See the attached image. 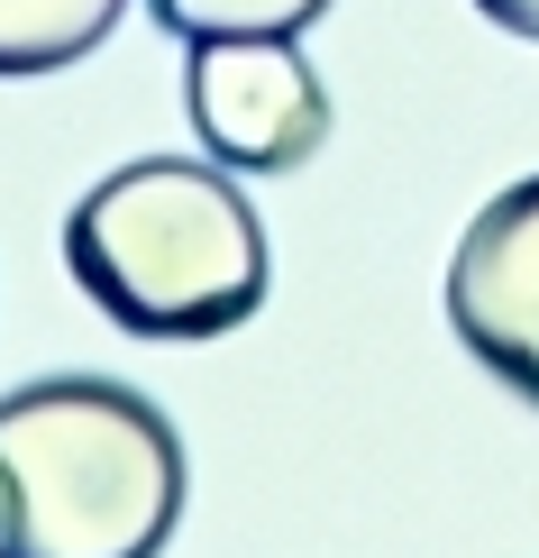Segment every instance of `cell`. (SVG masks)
<instances>
[{"label": "cell", "instance_id": "7", "mask_svg": "<svg viewBox=\"0 0 539 558\" xmlns=\"http://www.w3.org/2000/svg\"><path fill=\"white\" fill-rule=\"evenodd\" d=\"M485 19H494V28H512V37H530L539 46V0H476Z\"/></svg>", "mask_w": 539, "mask_h": 558}, {"label": "cell", "instance_id": "5", "mask_svg": "<svg viewBox=\"0 0 539 558\" xmlns=\"http://www.w3.org/2000/svg\"><path fill=\"white\" fill-rule=\"evenodd\" d=\"M128 19V0H0V74H64Z\"/></svg>", "mask_w": 539, "mask_h": 558}, {"label": "cell", "instance_id": "4", "mask_svg": "<svg viewBox=\"0 0 539 558\" xmlns=\"http://www.w3.org/2000/svg\"><path fill=\"white\" fill-rule=\"evenodd\" d=\"M449 330L539 412V174L503 183L449 257Z\"/></svg>", "mask_w": 539, "mask_h": 558}, {"label": "cell", "instance_id": "2", "mask_svg": "<svg viewBox=\"0 0 539 558\" xmlns=\"http://www.w3.org/2000/svg\"><path fill=\"white\" fill-rule=\"evenodd\" d=\"M64 266L128 339H229L266 302V220L201 156H137L64 211Z\"/></svg>", "mask_w": 539, "mask_h": 558}, {"label": "cell", "instance_id": "3", "mask_svg": "<svg viewBox=\"0 0 539 558\" xmlns=\"http://www.w3.org/2000/svg\"><path fill=\"white\" fill-rule=\"evenodd\" d=\"M193 129L238 174H293L330 147V92L293 56V37H201L183 64Z\"/></svg>", "mask_w": 539, "mask_h": 558}, {"label": "cell", "instance_id": "6", "mask_svg": "<svg viewBox=\"0 0 539 558\" xmlns=\"http://www.w3.org/2000/svg\"><path fill=\"white\" fill-rule=\"evenodd\" d=\"M174 37H302L330 0H147Z\"/></svg>", "mask_w": 539, "mask_h": 558}, {"label": "cell", "instance_id": "1", "mask_svg": "<svg viewBox=\"0 0 539 558\" xmlns=\"http://www.w3.org/2000/svg\"><path fill=\"white\" fill-rule=\"evenodd\" d=\"M183 439L120 376L0 393V558H166Z\"/></svg>", "mask_w": 539, "mask_h": 558}]
</instances>
